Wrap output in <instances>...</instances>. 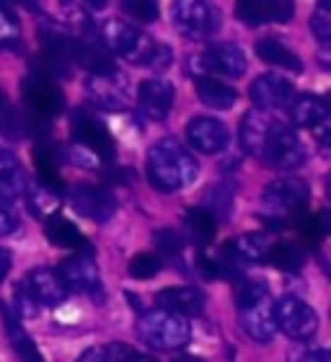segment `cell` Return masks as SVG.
<instances>
[{
	"instance_id": "24",
	"label": "cell",
	"mask_w": 331,
	"mask_h": 362,
	"mask_svg": "<svg viewBox=\"0 0 331 362\" xmlns=\"http://www.w3.org/2000/svg\"><path fill=\"white\" fill-rule=\"evenodd\" d=\"M254 49H256V57L262 62H267V65L293 70V73H301L303 70V62L295 57V52H290L285 45H279L277 39H259Z\"/></svg>"
},
{
	"instance_id": "47",
	"label": "cell",
	"mask_w": 331,
	"mask_h": 362,
	"mask_svg": "<svg viewBox=\"0 0 331 362\" xmlns=\"http://www.w3.org/2000/svg\"><path fill=\"white\" fill-rule=\"evenodd\" d=\"M179 362H202V360H197V357H184V360H179Z\"/></svg>"
},
{
	"instance_id": "42",
	"label": "cell",
	"mask_w": 331,
	"mask_h": 362,
	"mask_svg": "<svg viewBox=\"0 0 331 362\" xmlns=\"http://www.w3.org/2000/svg\"><path fill=\"white\" fill-rule=\"evenodd\" d=\"M16 228H18V218H16L13 210L6 204V199H0V235L13 233Z\"/></svg>"
},
{
	"instance_id": "23",
	"label": "cell",
	"mask_w": 331,
	"mask_h": 362,
	"mask_svg": "<svg viewBox=\"0 0 331 362\" xmlns=\"http://www.w3.org/2000/svg\"><path fill=\"white\" fill-rule=\"evenodd\" d=\"M197 98H199L207 109L226 112V109H231V106L236 104L238 93H236L233 86L223 83L218 78L204 76V78H197Z\"/></svg>"
},
{
	"instance_id": "35",
	"label": "cell",
	"mask_w": 331,
	"mask_h": 362,
	"mask_svg": "<svg viewBox=\"0 0 331 362\" xmlns=\"http://www.w3.org/2000/svg\"><path fill=\"white\" fill-rule=\"evenodd\" d=\"M18 21L16 16L8 11V8H0V47H8V49H18L21 47V39H18Z\"/></svg>"
},
{
	"instance_id": "34",
	"label": "cell",
	"mask_w": 331,
	"mask_h": 362,
	"mask_svg": "<svg viewBox=\"0 0 331 362\" xmlns=\"http://www.w3.org/2000/svg\"><path fill=\"white\" fill-rule=\"evenodd\" d=\"M161 267H163V262L156 254H135L129 262V274L135 279H151L158 274Z\"/></svg>"
},
{
	"instance_id": "33",
	"label": "cell",
	"mask_w": 331,
	"mask_h": 362,
	"mask_svg": "<svg viewBox=\"0 0 331 362\" xmlns=\"http://www.w3.org/2000/svg\"><path fill=\"white\" fill-rule=\"evenodd\" d=\"M127 355H129L127 347H122V344H109V347L86 349L76 362H122Z\"/></svg>"
},
{
	"instance_id": "13",
	"label": "cell",
	"mask_w": 331,
	"mask_h": 362,
	"mask_svg": "<svg viewBox=\"0 0 331 362\" xmlns=\"http://www.w3.org/2000/svg\"><path fill=\"white\" fill-rule=\"evenodd\" d=\"M248 96L254 101V106L259 109H267V112H274V109H287V106L295 101V88L293 83L282 76H259L248 88Z\"/></svg>"
},
{
	"instance_id": "28",
	"label": "cell",
	"mask_w": 331,
	"mask_h": 362,
	"mask_svg": "<svg viewBox=\"0 0 331 362\" xmlns=\"http://www.w3.org/2000/svg\"><path fill=\"white\" fill-rule=\"evenodd\" d=\"M267 262H269L272 267H277V269L295 272V269H301V267L306 264V251H303L298 243L274 241V246H272Z\"/></svg>"
},
{
	"instance_id": "6",
	"label": "cell",
	"mask_w": 331,
	"mask_h": 362,
	"mask_svg": "<svg viewBox=\"0 0 331 362\" xmlns=\"http://www.w3.org/2000/svg\"><path fill=\"white\" fill-rule=\"evenodd\" d=\"M173 26L179 29L181 37L192 42H202L218 31L220 16L212 3L207 0H173L171 6Z\"/></svg>"
},
{
	"instance_id": "16",
	"label": "cell",
	"mask_w": 331,
	"mask_h": 362,
	"mask_svg": "<svg viewBox=\"0 0 331 362\" xmlns=\"http://www.w3.org/2000/svg\"><path fill=\"white\" fill-rule=\"evenodd\" d=\"M173 86L163 78H153V81H143L140 90H137V106L145 119L161 122L168 117L173 106Z\"/></svg>"
},
{
	"instance_id": "3",
	"label": "cell",
	"mask_w": 331,
	"mask_h": 362,
	"mask_svg": "<svg viewBox=\"0 0 331 362\" xmlns=\"http://www.w3.org/2000/svg\"><path fill=\"white\" fill-rule=\"evenodd\" d=\"M236 305H238L243 332L262 344L272 341L277 332V321H274V303L269 298V287L262 279H241L236 285Z\"/></svg>"
},
{
	"instance_id": "22",
	"label": "cell",
	"mask_w": 331,
	"mask_h": 362,
	"mask_svg": "<svg viewBox=\"0 0 331 362\" xmlns=\"http://www.w3.org/2000/svg\"><path fill=\"white\" fill-rule=\"evenodd\" d=\"M26 176L13 153L6 151L0 145V197L3 199H16V197L26 194Z\"/></svg>"
},
{
	"instance_id": "17",
	"label": "cell",
	"mask_w": 331,
	"mask_h": 362,
	"mask_svg": "<svg viewBox=\"0 0 331 362\" xmlns=\"http://www.w3.org/2000/svg\"><path fill=\"white\" fill-rule=\"evenodd\" d=\"M70 204H73V210L78 215L93 220V223H106L117 210L114 197L106 189L98 187H76L73 194H70Z\"/></svg>"
},
{
	"instance_id": "19",
	"label": "cell",
	"mask_w": 331,
	"mask_h": 362,
	"mask_svg": "<svg viewBox=\"0 0 331 362\" xmlns=\"http://www.w3.org/2000/svg\"><path fill=\"white\" fill-rule=\"evenodd\" d=\"M290 119L303 129L316 132L324 140L329 135V106L318 96H298L290 104Z\"/></svg>"
},
{
	"instance_id": "20",
	"label": "cell",
	"mask_w": 331,
	"mask_h": 362,
	"mask_svg": "<svg viewBox=\"0 0 331 362\" xmlns=\"http://www.w3.org/2000/svg\"><path fill=\"white\" fill-rule=\"evenodd\" d=\"M156 300L161 303V308L171 310V313H179V316H199L204 308V295L197 290V287H166L156 295Z\"/></svg>"
},
{
	"instance_id": "1",
	"label": "cell",
	"mask_w": 331,
	"mask_h": 362,
	"mask_svg": "<svg viewBox=\"0 0 331 362\" xmlns=\"http://www.w3.org/2000/svg\"><path fill=\"white\" fill-rule=\"evenodd\" d=\"M241 145L254 158L272 168H293L306 163V148L295 137L290 124L272 114L251 112L241 122Z\"/></svg>"
},
{
	"instance_id": "30",
	"label": "cell",
	"mask_w": 331,
	"mask_h": 362,
	"mask_svg": "<svg viewBox=\"0 0 331 362\" xmlns=\"http://www.w3.org/2000/svg\"><path fill=\"white\" fill-rule=\"evenodd\" d=\"M231 202H233V189L226 187V184H215L204 192V210H210L215 220H228Z\"/></svg>"
},
{
	"instance_id": "15",
	"label": "cell",
	"mask_w": 331,
	"mask_h": 362,
	"mask_svg": "<svg viewBox=\"0 0 331 362\" xmlns=\"http://www.w3.org/2000/svg\"><path fill=\"white\" fill-rule=\"evenodd\" d=\"M187 140L194 145L199 153L215 156L223 153L231 143V132L220 119L215 117H197L187 124Z\"/></svg>"
},
{
	"instance_id": "32",
	"label": "cell",
	"mask_w": 331,
	"mask_h": 362,
	"mask_svg": "<svg viewBox=\"0 0 331 362\" xmlns=\"http://www.w3.org/2000/svg\"><path fill=\"white\" fill-rule=\"evenodd\" d=\"M295 223H298V228H301V235L308 243H318L326 235L324 215H310V212H301Z\"/></svg>"
},
{
	"instance_id": "11",
	"label": "cell",
	"mask_w": 331,
	"mask_h": 362,
	"mask_svg": "<svg viewBox=\"0 0 331 362\" xmlns=\"http://www.w3.org/2000/svg\"><path fill=\"white\" fill-rule=\"evenodd\" d=\"M21 90H23V98H26L31 114L39 117V119H52L54 114L62 112V104H65V101H62V93H60V88L54 86V81H50V78L29 73V76L23 78Z\"/></svg>"
},
{
	"instance_id": "46",
	"label": "cell",
	"mask_w": 331,
	"mask_h": 362,
	"mask_svg": "<svg viewBox=\"0 0 331 362\" xmlns=\"http://www.w3.org/2000/svg\"><path fill=\"white\" fill-rule=\"evenodd\" d=\"M83 3H88L91 8H104L106 6V0H83Z\"/></svg>"
},
{
	"instance_id": "18",
	"label": "cell",
	"mask_w": 331,
	"mask_h": 362,
	"mask_svg": "<svg viewBox=\"0 0 331 362\" xmlns=\"http://www.w3.org/2000/svg\"><path fill=\"white\" fill-rule=\"evenodd\" d=\"M26 287L31 290V295L37 298L39 305H47V308H54V305H60L65 303L68 298V287L65 282L60 279V274L50 267H37V269H31L26 274Z\"/></svg>"
},
{
	"instance_id": "8",
	"label": "cell",
	"mask_w": 331,
	"mask_h": 362,
	"mask_svg": "<svg viewBox=\"0 0 331 362\" xmlns=\"http://www.w3.org/2000/svg\"><path fill=\"white\" fill-rule=\"evenodd\" d=\"M192 76L204 78V73H218L226 78H241L246 73V57L236 45H215L199 54H192L187 60Z\"/></svg>"
},
{
	"instance_id": "4",
	"label": "cell",
	"mask_w": 331,
	"mask_h": 362,
	"mask_svg": "<svg viewBox=\"0 0 331 362\" xmlns=\"http://www.w3.org/2000/svg\"><path fill=\"white\" fill-rule=\"evenodd\" d=\"M137 337L148 347L171 352V349L187 347L189 339H192V329H189V321L184 316L158 308L148 310V313L140 316V321H137Z\"/></svg>"
},
{
	"instance_id": "29",
	"label": "cell",
	"mask_w": 331,
	"mask_h": 362,
	"mask_svg": "<svg viewBox=\"0 0 331 362\" xmlns=\"http://www.w3.org/2000/svg\"><path fill=\"white\" fill-rule=\"evenodd\" d=\"M236 16L248 26H262L272 18V0H236Z\"/></svg>"
},
{
	"instance_id": "21",
	"label": "cell",
	"mask_w": 331,
	"mask_h": 362,
	"mask_svg": "<svg viewBox=\"0 0 331 362\" xmlns=\"http://www.w3.org/2000/svg\"><path fill=\"white\" fill-rule=\"evenodd\" d=\"M45 230H47V238H50L54 246L91 254V246H88V241H86V235H83L68 218H62L57 212H52V215L45 218Z\"/></svg>"
},
{
	"instance_id": "27",
	"label": "cell",
	"mask_w": 331,
	"mask_h": 362,
	"mask_svg": "<svg viewBox=\"0 0 331 362\" xmlns=\"http://www.w3.org/2000/svg\"><path fill=\"white\" fill-rule=\"evenodd\" d=\"M272 246H274V241H272L269 233H248L233 243L241 262H267Z\"/></svg>"
},
{
	"instance_id": "41",
	"label": "cell",
	"mask_w": 331,
	"mask_h": 362,
	"mask_svg": "<svg viewBox=\"0 0 331 362\" xmlns=\"http://www.w3.org/2000/svg\"><path fill=\"white\" fill-rule=\"evenodd\" d=\"M295 16L293 0H272V21L287 23Z\"/></svg>"
},
{
	"instance_id": "38",
	"label": "cell",
	"mask_w": 331,
	"mask_h": 362,
	"mask_svg": "<svg viewBox=\"0 0 331 362\" xmlns=\"http://www.w3.org/2000/svg\"><path fill=\"white\" fill-rule=\"evenodd\" d=\"M310 29H313V34H316L321 42H329V37H331V11H329V6L316 8V13H313V18H310Z\"/></svg>"
},
{
	"instance_id": "14",
	"label": "cell",
	"mask_w": 331,
	"mask_h": 362,
	"mask_svg": "<svg viewBox=\"0 0 331 362\" xmlns=\"http://www.w3.org/2000/svg\"><path fill=\"white\" fill-rule=\"evenodd\" d=\"M88 101L104 112H120L127 106V81H122L120 73L112 76H91L86 81Z\"/></svg>"
},
{
	"instance_id": "26",
	"label": "cell",
	"mask_w": 331,
	"mask_h": 362,
	"mask_svg": "<svg viewBox=\"0 0 331 362\" xmlns=\"http://www.w3.org/2000/svg\"><path fill=\"white\" fill-rule=\"evenodd\" d=\"M184 226H187L189 235L194 238L197 243H212L215 233H218V220L212 215L210 210H204V207H192V210L184 212Z\"/></svg>"
},
{
	"instance_id": "37",
	"label": "cell",
	"mask_w": 331,
	"mask_h": 362,
	"mask_svg": "<svg viewBox=\"0 0 331 362\" xmlns=\"http://www.w3.org/2000/svg\"><path fill=\"white\" fill-rule=\"evenodd\" d=\"M156 246H158V251L163 257H176L181 251V246H184V238L176 230H158L156 233Z\"/></svg>"
},
{
	"instance_id": "45",
	"label": "cell",
	"mask_w": 331,
	"mask_h": 362,
	"mask_svg": "<svg viewBox=\"0 0 331 362\" xmlns=\"http://www.w3.org/2000/svg\"><path fill=\"white\" fill-rule=\"evenodd\" d=\"M13 3H21V6L31 8V11H37L39 8V0H13Z\"/></svg>"
},
{
	"instance_id": "10",
	"label": "cell",
	"mask_w": 331,
	"mask_h": 362,
	"mask_svg": "<svg viewBox=\"0 0 331 362\" xmlns=\"http://www.w3.org/2000/svg\"><path fill=\"white\" fill-rule=\"evenodd\" d=\"M70 129H73V137H76V143L86 151H91L96 158L101 160H112L114 158V140L109 135V129L96 119V117H91L88 112H83L78 109L73 114V119H70Z\"/></svg>"
},
{
	"instance_id": "39",
	"label": "cell",
	"mask_w": 331,
	"mask_h": 362,
	"mask_svg": "<svg viewBox=\"0 0 331 362\" xmlns=\"http://www.w3.org/2000/svg\"><path fill=\"white\" fill-rule=\"evenodd\" d=\"M290 362H331V355H329V349H324V347H308V349L293 352Z\"/></svg>"
},
{
	"instance_id": "36",
	"label": "cell",
	"mask_w": 331,
	"mask_h": 362,
	"mask_svg": "<svg viewBox=\"0 0 331 362\" xmlns=\"http://www.w3.org/2000/svg\"><path fill=\"white\" fill-rule=\"evenodd\" d=\"M122 11H124L129 18L143 21V23L156 21V16H158L156 0H122Z\"/></svg>"
},
{
	"instance_id": "5",
	"label": "cell",
	"mask_w": 331,
	"mask_h": 362,
	"mask_svg": "<svg viewBox=\"0 0 331 362\" xmlns=\"http://www.w3.org/2000/svg\"><path fill=\"white\" fill-rule=\"evenodd\" d=\"M262 202L272 212V220L267 218V223L272 228H282L290 220H298L301 212H306L308 187L295 176H285V179H277L272 181L269 187H264Z\"/></svg>"
},
{
	"instance_id": "9",
	"label": "cell",
	"mask_w": 331,
	"mask_h": 362,
	"mask_svg": "<svg viewBox=\"0 0 331 362\" xmlns=\"http://www.w3.org/2000/svg\"><path fill=\"white\" fill-rule=\"evenodd\" d=\"M274 321H277V329H282L290 339L298 341L310 339L318 329L316 310L306 300H301L298 295H282L274 303Z\"/></svg>"
},
{
	"instance_id": "12",
	"label": "cell",
	"mask_w": 331,
	"mask_h": 362,
	"mask_svg": "<svg viewBox=\"0 0 331 362\" xmlns=\"http://www.w3.org/2000/svg\"><path fill=\"white\" fill-rule=\"evenodd\" d=\"M60 279L65 282V287H73L76 293H83L93 298L96 303L104 300V285H101V274L98 267L93 264L91 257H73L60 267Z\"/></svg>"
},
{
	"instance_id": "2",
	"label": "cell",
	"mask_w": 331,
	"mask_h": 362,
	"mask_svg": "<svg viewBox=\"0 0 331 362\" xmlns=\"http://www.w3.org/2000/svg\"><path fill=\"white\" fill-rule=\"evenodd\" d=\"M197 179V160L179 140L166 137L148 153V181L158 192H179Z\"/></svg>"
},
{
	"instance_id": "40",
	"label": "cell",
	"mask_w": 331,
	"mask_h": 362,
	"mask_svg": "<svg viewBox=\"0 0 331 362\" xmlns=\"http://www.w3.org/2000/svg\"><path fill=\"white\" fill-rule=\"evenodd\" d=\"M171 47L168 45H156L153 47V52H151V57H148V62L145 65H151L153 70H166L168 65H171Z\"/></svg>"
},
{
	"instance_id": "7",
	"label": "cell",
	"mask_w": 331,
	"mask_h": 362,
	"mask_svg": "<svg viewBox=\"0 0 331 362\" xmlns=\"http://www.w3.org/2000/svg\"><path fill=\"white\" fill-rule=\"evenodd\" d=\"M101 45L112 52L122 54V57H127L129 62H137V65L148 62L153 47H156L151 39H145L143 31H137L135 26H129L120 18H112L101 26Z\"/></svg>"
},
{
	"instance_id": "43",
	"label": "cell",
	"mask_w": 331,
	"mask_h": 362,
	"mask_svg": "<svg viewBox=\"0 0 331 362\" xmlns=\"http://www.w3.org/2000/svg\"><path fill=\"white\" fill-rule=\"evenodd\" d=\"M8 272H11V251L0 246V282L6 279Z\"/></svg>"
},
{
	"instance_id": "31",
	"label": "cell",
	"mask_w": 331,
	"mask_h": 362,
	"mask_svg": "<svg viewBox=\"0 0 331 362\" xmlns=\"http://www.w3.org/2000/svg\"><path fill=\"white\" fill-rule=\"evenodd\" d=\"M13 300H16V318L18 321H23V318H34L39 313V305L37 303V298L31 295V290L26 287V282H21V285H16V290H13Z\"/></svg>"
},
{
	"instance_id": "44",
	"label": "cell",
	"mask_w": 331,
	"mask_h": 362,
	"mask_svg": "<svg viewBox=\"0 0 331 362\" xmlns=\"http://www.w3.org/2000/svg\"><path fill=\"white\" fill-rule=\"evenodd\" d=\"M122 362H156V360H153V357H148V355H137V352H129V355L124 357Z\"/></svg>"
},
{
	"instance_id": "25",
	"label": "cell",
	"mask_w": 331,
	"mask_h": 362,
	"mask_svg": "<svg viewBox=\"0 0 331 362\" xmlns=\"http://www.w3.org/2000/svg\"><path fill=\"white\" fill-rule=\"evenodd\" d=\"M34 166H37L42 187L52 189V192H60L65 187L60 176V158L54 156V151L50 145H37L34 148Z\"/></svg>"
}]
</instances>
